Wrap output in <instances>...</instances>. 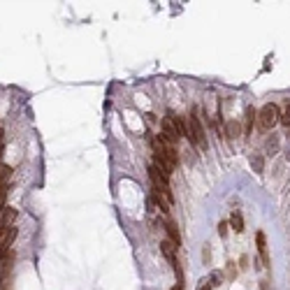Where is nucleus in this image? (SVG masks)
I'll return each instance as SVG.
<instances>
[{
	"label": "nucleus",
	"instance_id": "1",
	"mask_svg": "<svg viewBox=\"0 0 290 290\" xmlns=\"http://www.w3.org/2000/svg\"><path fill=\"white\" fill-rule=\"evenodd\" d=\"M188 142L193 144L195 149L200 151H207L209 142H207V135H204V125H202V119H200V109L193 107L191 109V116H188Z\"/></svg>",
	"mask_w": 290,
	"mask_h": 290
},
{
	"label": "nucleus",
	"instance_id": "2",
	"mask_svg": "<svg viewBox=\"0 0 290 290\" xmlns=\"http://www.w3.org/2000/svg\"><path fill=\"white\" fill-rule=\"evenodd\" d=\"M279 121H281V112H279V107L274 105V102L265 105L258 112V125H260V130H272Z\"/></svg>",
	"mask_w": 290,
	"mask_h": 290
},
{
	"label": "nucleus",
	"instance_id": "3",
	"mask_svg": "<svg viewBox=\"0 0 290 290\" xmlns=\"http://www.w3.org/2000/svg\"><path fill=\"white\" fill-rule=\"evenodd\" d=\"M151 144H153V153L163 156V158H165L172 167L179 165V153L174 151V146H172V144H167L163 137H151Z\"/></svg>",
	"mask_w": 290,
	"mask_h": 290
},
{
	"label": "nucleus",
	"instance_id": "4",
	"mask_svg": "<svg viewBox=\"0 0 290 290\" xmlns=\"http://www.w3.org/2000/svg\"><path fill=\"white\" fill-rule=\"evenodd\" d=\"M149 176H151V181H153V191H158L160 195H165L169 204L174 202L172 191H169V179H165V176L160 174V169L156 165H149Z\"/></svg>",
	"mask_w": 290,
	"mask_h": 290
},
{
	"label": "nucleus",
	"instance_id": "5",
	"mask_svg": "<svg viewBox=\"0 0 290 290\" xmlns=\"http://www.w3.org/2000/svg\"><path fill=\"white\" fill-rule=\"evenodd\" d=\"M160 128H163V140L167 142V144H172L174 146L176 142L181 140V135H179V130H176V125H174V121H172V114H167L165 119H163V123H160Z\"/></svg>",
	"mask_w": 290,
	"mask_h": 290
},
{
	"label": "nucleus",
	"instance_id": "6",
	"mask_svg": "<svg viewBox=\"0 0 290 290\" xmlns=\"http://www.w3.org/2000/svg\"><path fill=\"white\" fill-rule=\"evenodd\" d=\"M255 246H258V255H260L263 267H269V248H267V237H265L263 230L255 232Z\"/></svg>",
	"mask_w": 290,
	"mask_h": 290
},
{
	"label": "nucleus",
	"instance_id": "7",
	"mask_svg": "<svg viewBox=\"0 0 290 290\" xmlns=\"http://www.w3.org/2000/svg\"><path fill=\"white\" fill-rule=\"evenodd\" d=\"M163 225H165L167 239H169V242H174L176 246H179V244H181V235H179V228L174 225V220H169V218H167L165 223H163Z\"/></svg>",
	"mask_w": 290,
	"mask_h": 290
},
{
	"label": "nucleus",
	"instance_id": "8",
	"mask_svg": "<svg viewBox=\"0 0 290 290\" xmlns=\"http://www.w3.org/2000/svg\"><path fill=\"white\" fill-rule=\"evenodd\" d=\"M242 135H244V132H242V125H239L237 121H228V123H225V137H228V140H237Z\"/></svg>",
	"mask_w": 290,
	"mask_h": 290
},
{
	"label": "nucleus",
	"instance_id": "9",
	"mask_svg": "<svg viewBox=\"0 0 290 290\" xmlns=\"http://www.w3.org/2000/svg\"><path fill=\"white\" fill-rule=\"evenodd\" d=\"M230 228L235 230V232H244V216H242L239 209L232 211V216H230Z\"/></svg>",
	"mask_w": 290,
	"mask_h": 290
},
{
	"label": "nucleus",
	"instance_id": "10",
	"mask_svg": "<svg viewBox=\"0 0 290 290\" xmlns=\"http://www.w3.org/2000/svg\"><path fill=\"white\" fill-rule=\"evenodd\" d=\"M255 119H258V112H255L253 107H248V109H246V119H244V137L251 135V128H253Z\"/></svg>",
	"mask_w": 290,
	"mask_h": 290
},
{
	"label": "nucleus",
	"instance_id": "11",
	"mask_svg": "<svg viewBox=\"0 0 290 290\" xmlns=\"http://www.w3.org/2000/svg\"><path fill=\"white\" fill-rule=\"evenodd\" d=\"M251 167H253V172H258V174L265 172V158L260 153H253V156H251Z\"/></svg>",
	"mask_w": 290,
	"mask_h": 290
},
{
	"label": "nucleus",
	"instance_id": "12",
	"mask_svg": "<svg viewBox=\"0 0 290 290\" xmlns=\"http://www.w3.org/2000/svg\"><path fill=\"white\" fill-rule=\"evenodd\" d=\"M9 176H12V167L2 165V163H0V188L9 186Z\"/></svg>",
	"mask_w": 290,
	"mask_h": 290
},
{
	"label": "nucleus",
	"instance_id": "13",
	"mask_svg": "<svg viewBox=\"0 0 290 290\" xmlns=\"http://www.w3.org/2000/svg\"><path fill=\"white\" fill-rule=\"evenodd\" d=\"M153 202L158 204L163 214H167V211H169V202H167V197H165V195H160L158 191H153Z\"/></svg>",
	"mask_w": 290,
	"mask_h": 290
},
{
	"label": "nucleus",
	"instance_id": "14",
	"mask_svg": "<svg viewBox=\"0 0 290 290\" xmlns=\"http://www.w3.org/2000/svg\"><path fill=\"white\" fill-rule=\"evenodd\" d=\"M235 276H237V267L230 260V263H225V279H228V281H235Z\"/></svg>",
	"mask_w": 290,
	"mask_h": 290
},
{
	"label": "nucleus",
	"instance_id": "15",
	"mask_svg": "<svg viewBox=\"0 0 290 290\" xmlns=\"http://www.w3.org/2000/svg\"><path fill=\"white\" fill-rule=\"evenodd\" d=\"M7 191H9V186H5V188H0V214H2V211L7 209V207H5V202H7Z\"/></svg>",
	"mask_w": 290,
	"mask_h": 290
},
{
	"label": "nucleus",
	"instance_id": "16",
	"mask_svg": "<svg viewBox=\"0 0 290 290\" xmlns=\"http://www.w3.org/2000/svg\"><path fill=\"white\" fill-rule=\"evenodd\" d=\"M281 123L283 125H290V102L286 105V112L281 114Z\"/></svg>",
	"mask_w": 290,
	"mask_h": 290
},
{
	"label": "nucleus",
	"instance_id": "17",
	"mask_svg": "<svg viewBox=\"0 0 290 290\" xmlns=\"http://www.w3.org/2000/svg\"><path fill=\"white\" fill-rule=\"evenodd\" d=\"M218 235H220V237H225V235H228V223H225V220L218 225Z\"/></svg>",
	"mask_w": 290,
	"mask_h": 290
},
{
	"label": "nucleus",
	"instance_id": "18",
	"mask_svg": "<svg viewBox=\"0 0 290 290\" xmlns=\"http://www.w3.org/2000/svg\"><path fill=\"white\" fill-rule=\"evenodd\" d=\"M276 146H279V142H276V137H274V140H269V142H267V149H272V153H274V151H276Z\"/></svg>",
	"mask_w": 290,
	"mask_h": 290
},
{
	"label": "nucleus",
	"instance_id": "19",
	"mask_svg": "<svg viewBox=\"0 0 290 290\" xmlns=\"http://www.w3.org/2000/svg\"><path fill=\"white\" fill-rule=\"evenodd\" d=\"M211 288H214V286H211V281H209V279H204L202 286H200V290H211Z\"/></svg>",
	"mask_w": 290,
	"mask_h": 290
},
{
	"label": "nucleus",
	"instance_id": "20",
	"mask_svg": "<svg viewBox=\"0 0 290 290\" xmlns=\"http://www.w3.org/2000/svg\"><path fill=\"white\" fill-rule=\"evenodd\" d=\"M0 290H12V283H9V279H7V281H0Z\"/></svg>",
	"mask_w": 290,
	"mask_h": 290
},
{
	"label": "nucleus",
	"instance_id": "21",
	"mask_svg": "<svg viewBox=\"0 0 290 290\" xmlns=\"http://www.w3.org/2000/svg\"><path fill=\"white\" fill-rule=\"evenodd\" d=\"M211 255H209V246H204V265H209Z\"/></svg>",
	"mask_w": 290,
	"mask_h": 290
},
{
	"label": "nucleus",
	"instance_id": "22",
	"mask_svg": "<svg viewBox=\"0 0 290 290\" xmlns=\"http://www.w3.org/2000/svg\"><path fill=\"white\" fill-rule=\"evenodd\" d=\"M260 290H269V283H267V281H260Z\"/></svg>",
	"mask_w": 290,
	"mask_h": 290
},
{
	"label": "nucleus",
	"instance_id": "23",
	"mask_svg": "<svg viewBox=\"0 0 290 290\" xmlns=\"http://www.w3.org/2000/svg\"><path fill=\"white\" fill-rule=\"evenodd\" d=\"M169 290H184V283H176L174 288H169Z\"/></svg>",
	"mask_w": 290,
	"mask_h": 290
}]
</instances>
